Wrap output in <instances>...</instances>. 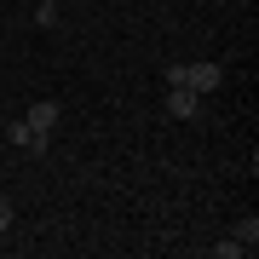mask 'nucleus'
<instances>
[{
    "mask_svg": "<svg viewBox=\"0 0 259 259\" xmlns=\"http://www.w3.org/2000/svg\"><path fill=\"white\" fill-rule=\"evenodd\" d=\"M219 81H225V69L219 64H173L167 69V87H190V93H219Z\"/></svg>",
    "mask_w": 259,
    "mask_h": 259,
    "instance_id": "nucleus-1",
    "label": "nucleus"
},
{
    "mask_svg": "<svg viewBox=\"0 0 259 259\" xmlns=\"http://www.w3.org/2000/svg\"><path fill=\"white\" fill-rule=\"evenodd\" d=\"M6 139H12V150H29V156H47V150H52V139H47V133H35L23 115L6 127Z\"/></svg>",
    "mask_w": 259,
    "mask_h": 259,
    "instance_id": "nucleus-2",
    "label": "nucleus"
},
{
    "mask_svg": "<svg viewBox=\"0 0 259 259\" xmlns=\"http://www.w3.org/2000/svg\"><path fill=\"white\" fill-rule=\"evenodd\" d=\"M167 115H179V121L202 115V93H190V87H167Z\"/></svg>",
    "mask_w": 259,
    "mask_h": 259,
    "instance_id": "nucleus-3",
    "label": "nucleus"
},
{
    "mask_svg": "<svg viewBox=\"0 0 259 259\" xmlns=\"http://www.w3.org/2000/svg\"><path fill=\"white\" fill-rule=\"evenodd\" d=\"M29 127H35V133H47V139H52V127H58V104L52 98H40V104H29Z\"/></svg>",
    "mask_w": 259,
    "mask_h": 259,
    "instance_id": "nucleus-4",
    "label": "nucleus"
},
{
    "mask_svg": "<svg viewBox=\"0 0 259 259\" xmlns=\"http://www.w3.org/2000/svg\"><path fill=\"white\" fill-rule=\"evenodd\" d=\"M231 236L242 242V253H253V248H259V219H253V213H248V219H242V225H236Z\"/></svg>",
    "mask_w": 259,
    "mask_h": 259,
    "instance_id": "nucleus-5",
    "label": "nucleus"
},
{
    "mask_svg": "<svg viewBox=\"0 0 259 259\" xmlns=\"http://www.w3.org/2000/svg\"><path fill=\"white\" fill-rule=\"evenodd\" d=\"M35 23H40V29L58 23V0H35Z\"/></svg>",
    "mask_w": 259,
    "mask_h": 259,
    "instance_id": "nucleus-6",
    "label": "nucleus"
},
{
    "mask_svg": "<svg viewBox=\"0 0 259 259\" xmlns=\"http://www.w3.org/2000/svg\"><path fill=\"white\" fill-rule=\"evenodd\" d=\"M213 253H219V259H242V242L231 236V242H213Z\"/></svg>",
    "mask_w": 259,
    "mask_h": 259,
    "instance_id": "nucleus-7",
    "label": "nucleus"
},
{
    "mask_svg": "<svg viewBox=\"0 0 259 259\" xmlns=\"http://www.w3.org/2000/svg\"><path fill=\"white\" fill-rule=\"evenodd\" d=\"M6 225H12V202L0 196V231H6Z\"/></svg>",
    "mask_w": 259,
    "mask_h": 259,
    "instance_id": "nucleus-8",
    "label": "nucleus"
}]
</instances>
